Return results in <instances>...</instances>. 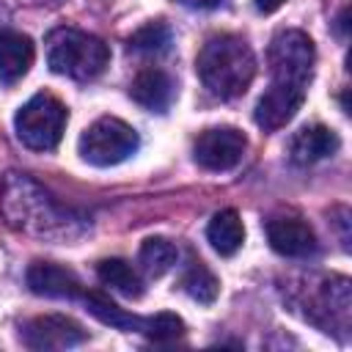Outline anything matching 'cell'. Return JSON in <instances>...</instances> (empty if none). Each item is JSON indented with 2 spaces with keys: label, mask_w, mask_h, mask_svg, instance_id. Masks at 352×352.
Masks as SVG:
<instances>
[{
  "label": "cell",
  "mask_w": 352,
  "mask_h": 352,
  "mask_svg": "<svg viewBox=\"0 0 352 352\" xmlns=\"http://www.w3.org/2000/svg\"><path fill=\"white\" fill-rule=\"evenodd\" d=\"M0 212L14 231H22L38 239H52V242L77 239L88 228L82 214H74L72 209L60 206L33 179L14 170L3 176Z\"/></svg>",
  "instance_id": "6da1fadb"
},
{
  "label": "cell",
  "mask_w": 352,
  "mask_h": 352,
  "mask_svg": "<svg viewBox=\"0 0 352 352\" xmlns=\"http://www.w3.org/2000/svg\"><path fill=\"white\" fill-rule=\"evenodd\" d=\"M195 72L212 96L236 99L256 77V55L242 36L217 33L201 47L195 58Z\"/></svg>",
  "instance_id": "7a4b0ae2"
},
{
  "label": "cell",
  "mask_w": 352,
  "mask_h": 352,
  "mask_svg": "<svg viewBox=\"0 0 352 352\" xmlns=\"http://www.w3.org/2000/svg\"><path fill=\"white\" fill-rule=\"evenodd\" d=\"M47 66L72 80H94L110 66V47L94 33L55 28L47 36Z\"/></svg>",
  "instance_id": "3957f363"
},
{
  "label": "cell",
  "mask_w": 352,
  "mask_h": 352,
  "mask_svg": "<svg viewBox=\"0 0 352 352\" xmlns=\"http://www.w3.org/2000/svg\"><path fill=\"white\" fill-rule=\"evenodd\" d=\"M66 121H69L66 104L58 96L41 91V94L30 96L16 110L14 129H16V138L22 146H28L33 151H52L63 138Z\"/></svg>",
  "instance_id": "277c9868"
},
{
  "label": "cell",
  "mask_w": 352,
  "mask_h": 352,
  "mask_svg": "<svg viewBox=\"0 0 352 352\" xmlns=\"http://www.w3.org/2000/svg\"><path fill=\"white\" fill-rule=\"evenodd\" d=\"M140 146V138L138 132L116 118V116H102L96 118L82 135H80V157L88 162V165H96V168H110V165H118L124 160H129Z\"/></svg>",
  "instance_id": "5b68a950"
},
{
  "label": "cell",
  "mask_w": 352,
  "mask_h": 352,
  "mask_svg": "<svg viewBox=\"0 0 352 352\" xmlns=\"http://www.w3.org/2000/svg\"><path fill=\"white\" fill-rule=\"evenodd\" d=\"M267 60H270L272 82H286V85L308 88L311 74H314V60H316L314 41L302 30H294V28L280 30L270 41Z\"/></svg>",
  "instance_id": "8992f818"
},
{
  "label": "cell",
  "mask_w": 352,
  "mask_h": 352,
  "mask_svg": "<svg viewBox=\"0 0 352 352\" xmlns=\"http://www.w3.org/2000/svg\"><path fill=\"white\" fill-rule=\"evenodd\" d=\"M245 148H248L245 132H239L236 126H212L198 135L192 146V157L204 170L220 173L236 168Z\"/></svg>",
  "instance_id": "52a82bcc"
},
{
  "label": "cell",
  "mask_w": 352,
  "mask_h": 352,
  "mask_svg": "<svg viewBox=\"0 0 352 352\" xmlns=\"http://www.w3.org/2000/svg\"><path fill=\"white\" fill-rule=\"evenodd\" d=\"M22 344L36 352H52V349H72L88 338V330L63 314H44L30 322H25L19 333Z\"/></svg>",
  "instance_id": "ba28073f"
},
{
  "label": "cell",
  "mask_w": 352,
  "mask_h": 352,
  "mask_svg": "<svg viewBox=\"0 0 352 352\" xmlns=\"http://www.w3.org/2000/svg\"><path fill=\"white\" fill-rule=\"evenodd\" d=\"M305 91L308 88H300V85H286V82H270V88L261 94V99L256 102V124L264 129V132H275L280 126H286L297 110L302 107L305 102Z\"/></svg>",
  "instance_id": "9c48e42d"
},
{
  "label": "cell",
  "mask_w": 352,
  "mask_h": 352,
  "mask_svg": "<svg viewBox=\"0 0 352 352\" xmlns=\"http://www.w3.org/2000/svg\"><path fill=\"white\" fill-rule=\"evenodd\" d=\"M267 242L275 253L286 258H305L316 253V234L300 217H272L267 220Z\"/></svg>",
  "instance_id": "30bf717a"
},
{
  "label": "cell",
  "mask_w": 352,
  "mask_h": 352,
  "mask_svg": "<svg viewBox=\"0 0 352 352\" xmlns=\"http://www.w3.org/2000/svg\"><path fill=\"white\" fill-rule=\"evenodd\" d=\"M28 289L38 297H55V300H80L85 286L80 283V278L60 267V264H50V261H36L28 267Z\"/></svg>",
  "instance_id": "8fae6325"
},
{
  "label": "cell",
  "mask_w": 352,
  "mask_h": 352,
  "mask_svg": "<svg viewBox=\"0 0 352 352\" xmlns=\"http://www.w3.org/2000/svg\"><path fill=\"white\" fill-rule=\"evenodd\" d=\"M341 140L338 135L324 126V124H311V126H302L292 135L289 140V157L294 165H314L319 160H327L338 151Z\"/></svg>",
  "instance_id": "7c38bea8"
},
{
  "label": "cell",
  "mask_w": 352,
  "mask_h": 352,
  "mask_svg": "<svg viewBox=\"0 0 352 352\" xmlns=\"http://www.w3.org/2000/svg\"><path fill=\"white\" fill-rule=\"evenodd\" d=\"M129 96L151 113H168V107L176 99V82L170 80L168 72L151 66V69H143L135 74V80L129 85Z\"/></svg>",
  "instance_id": "4fadbf2b"
},
{
  "label": "cell",
  "mask_w": 352,
  "mask_h": 352,
  "mask_svg": "<svg viewBox=\"0 0 352 352\" xmlns=\"http://www.w3.org/2000/svg\"><path fill=\"white\" fill-rule=\"evenodd\" d=\"M36 58V47L30 36L16 33V30H0V80L6 85H14L22 80Z\"/></svg>",
  "instance_id": "5bb4252c"
},
{
  "label": "cell",
  "mask_w": 352,
  "mask_h": 352,
  "mask_svg": "<svg viewBox=\"0 0 352 352\" xmlns=\"http://www.w3.org/2000/svg\"><path fill=\"white\" fill-rule=\"evenodd\" d=\"M206 239L220 256H234L245 242V226H242L239 212L220 209L206 226Z\"/></svg>",
  "instance_id": "9a60e30c"
},
{
  "label": "cell",
  "mask_w": 352,
  "mask_h": 352,
  "mask_svg": "<svg viewBox=\"0 0 352 352\" xmlns=\"http://www.w3.org/2000/svg\"><path fill=\"white\" fill-rule=\"evenodd\" d=\"M96 278H99L107 289L118 292L121 297L138 300V297L143 294V280H140V275H138V272L132 270V264L124 261V258H102V261L96 264Z\"/></svg>",
  "instance_id": "2e32d148"
},
{
  "label": "cell",
  "mask_w": 352,
  "mask_h": 352,
  "mask_svg": "<svg viewBox=\"0 0 352 352\" xmlns=\"http://www.w3.org/2000/svg\"><path fill=\"white\" fill-rule=\"evenodd\" d=\"M82 302H85V308L102 322V324H110V327H118V330H135V333H140L143 330V322L146 319H140V316H135V314H129V311H124V308H118L107 294H102V292H82V297H80Z\"/></svg>",
  "instance_id": "e0dca14e"
},
{
  "label": "cell",
  "mask_w": 352,
  "mask_h": 352,
  "mask_svg": "<svg viewBox=\"0 0 352 352\" xmlns=\"http://www.w3.org/2000/svg\"><path fill=\"white\" fill-rule=\"evenodd\" d=\"M138 261L143 267V272L148 278H162L168 270L176 267L179 261V250L170 239L165 236H148L143 245H140V253H138Z\"/></svg>",
  "instance_id": "ac0fdd59"
},
{
  "label": "cell",
  "mask_w": 352,
  "mask_h": 352,
  "mask_svg": "<svg viewBox=\"0 0 352 352\" xmlns=\"http://www.w3.org/2000/svg\"><path fill=\"white\" fill-rule=\"evenodd\" d=\"M182 289H184L195 302L212 305V302L217 300L220 280L214 278V272H212L204 261L192 258V261H190V267H187V270H184V275H182Z\"/></svg>",
  "instance_id": "d6986e66"
},
{
  "label": "cell",
  "mask_w": 352,
  "mask_h": 352,
  "mask_svg": "<svg viewBox=\"0 0 352 352\" xmlns=\"http://www.w3.org/2000/svg\"><path fill=\"white\" fill-rule=\"evenodd\" d=\"M173 44V33L165 22H148L129 36V50L140 55H165Z\"/></svg>",
  "instance_id": "ffe728a7"
},
{
  "label": "cell",
  "mask_w": 352,
  "mask_h": 352,
  "mask_svg": "<svg viewBox=\"0 0 352 352\" xmlns=\"http://www.w3.org/2000/svg\"><path fill=\"white\" fill-rule=\"evenodd\" d=\"M140 333L148 336L151 341H176L184 336V322L176 314H157L143 322Z\"/></svg>",
  "instance_id": "44dd1931"
},
{
  "label": "cell",
  "mask_w": 352,
  "mask_h": 352,
  "mask_svg": "<svg viewBox=\"0 0 352 352\" xmlns=\"http://www.w3.org/2000/svg\"><path fill=\"white\" fill-rule=\"evenodd\" d=\"M283 3H286V0H253L256 11H261V14H272V11H278Z\"/></svg>",
  "instance_id": "7402d4cb"
},
{
  "label": "cell",
  "mask_w": 352,
  "mask_h": 352,
  "mask_svg": "<svg viewBox=\"0 0 352 352\" xmlns=\"http://www.w3.org/2000/svg\"><path fill=\"white\" fill-rule=\"evenodd\" d=\"M182 6H187V8H201V11H206V8H217L223 0H179Z\"/></svg>",
  "instance_id": "603a6c76"
}]
</instances>
